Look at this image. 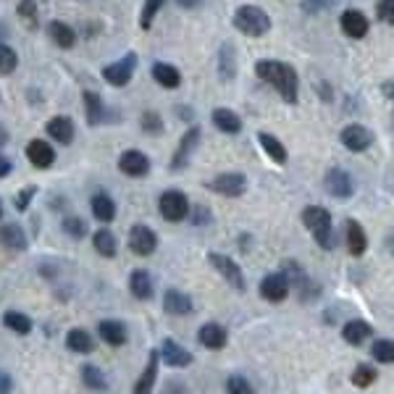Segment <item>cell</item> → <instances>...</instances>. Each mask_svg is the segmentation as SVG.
<instances>
[{"instance_id":"1","label":"cell","mask_w":394,"mask_h":394,"mask_svg":"<svg viewBox=\"0 0 394 394\" xmlns=\"http://www.w3.org/2000/svg\"><path fill=\"white\" fill-rule=\"evenodd\" d=\"M255 74L261 76L263 82L274 85L276 92L284 98L287 102H297V89H300V79L289 63L284 61H258L255 63Z\"/></svg>"},{"instance_id":"2","label":"cell","mask_w":394,"mask_h":394,"mask_svg":"<svg viewBox=\"0 0 394 394\" xmlns=\"http://www.w3.org/2000/svg\"><path fill=\"white\" fill-rule=\"evenodd\" d=\"M303 223L313 232L316 242L321 245L323 250L334 248V234H331V213L321 208V205H310L303 210Z\"/></svg>"},{"instance_id":"3","label":"cell","mask_w":394,"mask_h":394,"mask_svg":"<svg viewBox=\"0 0 394 394\" xmlns=\"http://www.w3.org/2000/svg\"><path fill=\"white\" fill-rule=\"evenodd\" d=\"M234 27L248 37H263L271 30V19L258 6H239L234 14Z\"/></svg>"},{"instance_id":"4","label":"cell","mask_w":394,"mask_h":394,"mask_svg":"<svg viewBox=\"0 0 394 394\" xmlns=\"http://www.w3.org/2000/svg\"><path fill=\"white\" fill-rule=\"evenodd\" d=\"M158 208H161L163 219L171 221V223H176V221H184L187 216H190V200H187V195H184V192H179V190L163 192Z\"/></svg>"},{"instance_id":"5","label":"cell","mask_w":394,"mask_h":394,"mask_svg":"<svg viewBox=\"0 0 394 394\" xmlns=\"http://www.w3.org/2000/svg\"><path fill=\"white\" fill-rule=\"evenodd\" d=\"M134 66H137V53H127L124 58L113 61V63H108L102 69V79L108 85H113V87H124V85H129Z\"/></svg>"},{"instance_id":"6","label":"cell","mask_w":394,"mask_h":394,"mask_svg":"<svg viewBox=\"0 0 394 394\" xmlns=\"http://www.w3.org/2000/svg\"><path fill=\"white\" fill-rule=\"evenodd\" d=\"M158 248V237L155 232L150 229V226H142V223H137V226H131L129 232V250L131 252H137V255H153Z\"/></svg>"},{"instance_id":"7","label":"cell","mask_w":394,"mask_h":394,"mask_svg":"<svg viewBox=\"0 0 394 394\" xmlns=\"http://www.w3.org/2000/svg\"><path fill=\"white\" fill-rule=\"evenodd\" d=\"M208 258H210V265H213V268L219 271L221 276H223L226 281H229V284H232L234 289H239V292L245 289V274H242V268H239V265H237L232 258H226V255H219V252H210Z\"/></svg>"},{"instance_id":"8","label":"cell","mask_w":394,"mask_h":394,"mask_svg":"<svg viewBox=\"0 0 394 394\" xmlns=\"http://www.w3.org/2000/svg\"><path fill=\"white\" fill-rule=\"evenodd\" d=\"M339 140H342V145L352 150V153H363L371 147L373 142V134L365 129L363 124H350V127H344L342 134H339Z\"/></svg>"},{"instance_id":"9","label":"cell","mask_w":394,"mask_h":394,"mask_svg":"<svg viewBox=\"0 0 394 394\" xmlns=\"http://www.w3.org/2000/svg\"><path fill=\"white\" fill-rule=\"evenodd\" d=\"M208 187L213 192H219V195H226V197H239L245 192V187H248V179H245V174L229 171V174H219Z\"/></svg>"},{"instance_id":"10","label":"cell","mask_w":394,"mask_h":394,"mask_svg":"<svg viewBox=\"0 0 394 394\" xmlns=\"http://www.w3.org/2000/svg\"><path fill=\"white\" fill-rule=\"evenodd\" d=\"M118 168L127 176L140 179V176H145L150 171V158H147L142 150H124L121 158H118Z\"/></svg>"},{"instance_id":"11","label":"cell","mask_w":394,"mask_h":394,"mask_svg":"<svg viewBox=\"0 0 394 394\" xmlns=\"http://www.w3.org/2000/svg\"><path fill=\"white\" fill-rule=\"evenodd\" d=\"M261 294L268 303H281L289 294V281L284 274H268L261 281Z\"/></svg>"},{"instance_id":"12","label":"cell","mask_w":394,"mask_h":394,"mask_svg":"<svg viewBox=\"0 0 394 394\" xmlns=\"http://www.w3.org/2000/svg\"><path fill=\"white\" fill-rule=\"evenodd\" d=\"M326 190L331 192L334 197H339V200H347V197H352V192H355V184H352L347 171L331 168V171L326 174Z\"/></svg>"},{"instance_id":"13","label":"cell","mask_w":394,"mask_h":394,"mask_svg":"<svg viewBox=\"0 0 394 394\" xmlns=\"http://www.w3.org/2000/svg\"><path fill=\"white\" fill-rule=\"evenodd\" d=\"M200 142V129L197 127H192L184 137H182V142H179V150H176V155L171 158V168L179 171V168H184L187 163H190V155L195 153V147Z\"/></svg>"},{"instance_id":"14","label":"cell","mask_w":394,"mask_h":394,"mask_svg":"<svg viewBox=\"0 0 394 394\" xmlns=\"http://www.w3.org/2000/svg\"><path fill=\"white\" fill-rule=\"evenodd\" d=\"M27 158H30L37 168H50L56 163V150L47 145L45 140H32L27 145Z\"/></svg>"},{"instance_id":"15","label":"cell","mask_w":394,"mask_h":394,"mask_svg":"<svg viewBox=\"0 0 394 394\" xmlns=\"http://www.w3.org/2000/svg\"><path fill=\"white\" fill-rule=\"evenodd\" d=\"M368 27H371V24H368L365 14H360V11H344V14H342V30H344L347 37L360 40V37L368 34Z\"/></svg>"},{"instance_id":"16","label":"cell","mask_w":394,"mask_h":394,"mask_svg":"<svg viewBox=\"0 0 394 394\" xmlns=\"http://www.w3.org/2000/svg\"><path fill=\"white\" fill-rule=\"evenodd\" d=\"M153 79L166 89H176L182 85V74H179V69L171 66V63H163V61L153 63Z\"/></svg>"},{"instance_id":"17","label":"cell","mask_w":394,"mask_h":394,"mask_svg":"<svg viewBox=\"0 0 394 394\" xmlns=\"http://www.w3.org/2000/svg\"><path fill=\"white\" fill-rule=\"evenodd\" d=\"M0 245L8 250H27V234L19 223H6L0 226Z\"/></svg>"},{"instance_id":"18","label":"cell","mask_w":394,"mask_h":394,"mask_svg":"<svg viewBox=\"0 0 394 394\" xmlns=\"http://www.w3.org/2000/svg\"><path fill=\"white\" fill-rule=\"evenodd\" d=\"M47 134H50L56 142H61V145H72V142H74L72 118H66V116L50 118V121H47Z\"/></svg>"},{"instance_id":"19","label":"cell","mask_w":394,"mask_h":394,"mask_svg":"<svg viewBox=\"0 0 394 394\" xmlns=\"http://www.w3.org/2000/svg\"><path fill=\"white\" fill-rule=\"evenodd\" d=\"M197 339L208 350H221L226 344V329L219 326V323H205L203 329H200V334H197Z\"/></svg>"},{"instance_id":"20","label":"cell","mask_w":394,"mask_h":394,"mask_svg":"<svg viewBox=\"0 0 394 394\" xmlns=\"http://www.w3.org/2000/svg\"><path fill=\"white\" fill-rule=\"evenodd\" d=\"M161 358H163V363L166 365H171V368H184V365H190L192 363V355L182 344H176V342H166L163 344V350H161Z\"/></svg>"},{"instance_id":"21","label":"cell","mask_w":394,"mask_h":394,"mask_svg":"<svg viewBox=\"0 0 394 394\" xmlns=\"http://www.w3.org/2000/svg\"><path fill=\"white\" fill-rule=\"evenodd\" d=\"M47 34H50V40L58 45V47H63V50L74 47V43H76V32H74L66 21H50V24H47Z\"/></svg>"},{"instance_id":"22","label":"cell","mask_w":394,"mask_h":394,"mask_svg":"<svg viewBox=\"0 0 394 394\" xmlns=\"http://www.w3.org/2000/svg\"><path fill=\"white\" fill-rule=\"evenodd\" d=\"M155 379H158V352H150L145 371H142V376H140L137 386H134V394H150L153 392Z\"/></svg>"},{"instance_id":"23","label":"cell","mask_w":394,"mask_h":394,"mask_svg":"<svg viewBox=\"0 0 394 394\" xmlns=\"http://www.w3.org/2000/svg\"><path fill=\"white\" fill-rule=\"evenodd\" d=\"M163 307L171 316H187L192 310V300L184 292H179V289H168L166 297H163Z\"/></svg>"},{"instance_id":"24","label":"cell","mask_w":394,"mask_h":394,"mask_svg":"<svg viewBox=\"0 0 394 394\" xmlns=\"http://www.w3.org/2000/svg\"><path fill=\"white\" fill-rule=\"evenodd\" d=\"M210 118H213L216 129L223 131V134H239V129H242V121H239V116H237L234 111H229V108H216Z\"/></svg>"},{"instance_id":"25","label":"cell","mask_w":394,"mask_h":394,"mask_svg":"<svg viewBox=\"0 0 394 394\" xmlns=\"http://www.w3.org/2000/svg\"><path fill=\"white\" fill-rule=\"evenodd\" d=\"M100 336L105 344H111V347H121V344H127V329H124V323L121 321H102L100 323Z\"/></svg>"},{"instance_id":"26","label":"cell","mask_w":394,"mask_h":394,"mask_svg":"<svg viewBox=\"0 0 394 394\" xmlns=\"http://www.w3.org/2000/svg\"><path fill=\"white\" fill-rule=\"evenodd\" d=\"M129 289L137 300H150L153 297V278L147 271H134L129 276Z\"/></svg>"},{"instance_id":"27","label":"cell","mask_w":394,"mask_h":394,"mask_svg":"<svg viewBox=\"0 0 394 394\" xmlns=\"http://www.w3.org/2000/svg\"><path fill=\"white\" fill-rule=\"evenodd\" d=\"M258 142H261V147L265 150V155H268L274 163H287V147L281 145L274 134L261 131V134H258Z\"/></svg>"},{"instance_id":"28","label":"cell","mask_w":394,"mask_h":394,"mask_svg":"<svg viewBox=\"0 0 394 394\" xmlns=\"http://www.w3.org/2000/svg\"><path fill=\"white\" fill-rule=\"evenodd\" d=\"M347 250H350L352 255H363L365 248H368V239H365V232L363 226L358 223V221H347Z\"/></svg>"},{"instance_id":"29","label":"cell","mask_w":394,"mask_h":394,"mask_svg":"<svg viewBox=\"0 0 394 394\" xmlns=\"http://www.w3.org/2000/svg\"><path fill=\"white\" fill-rule=\"evenodd\" d=\"M371 334H373V329H371V323L365 321H350L344 323V329H342V339L350 342V344H363Z\"/></svg>"},{"instance_id":"30","label":"cell","mask_w":394,"mask_h":394,"mask_svg":"<svg viewBox=\"0 0 394 394\" xmlns=\"http://www.w3.org/2000/svg\"><path fill=\"white\" fill-rule=\"evenodd\" d=\"M92 216L102 223H108V221L116 219V203L108 197V195H95L92 197Z\"/></svg>"},{"instance_id":"31","label":"cell","mask_w":394,"mask_h":394,"mask_svg":"<svg viewBox=\"0 0 394 394\" xmlns=\"http://www.w3.org/2000/svg\"><path fill=\"white\" fill-rule=\"evenodd\" d=\"M85 108H87V121L92 127H98V124H102V121L108 118L100 95H95V92H89V89L85 92Z\"/></svg>"},{"instance_id":"32","label":"cell","mask_w":394,"mask_h":394,"mask_svg":"<svg viewBox=\"0 0 394 394\" xmlns=\"http://www.w3.org/2000/svg\"><path fill=\"white\" fill-rule=\"evenodd\" d=\"M92 245H95V250L100 252L102 258H113V255L118 252L116 237L108 232V229H100V232H95V237H92Z\"/></svg>"},{"instance_id":"33","label":"cell","mask_w":394,"mask_h":394,"mask_svg":"<svg viewBox=\"0 0 394 394\" xmlns=\"http://www.w3.org/2000/svg\"><path fill=\"white\" fill-rule=\"evenodd\" d=\"M66 344H69V350L82 352V355L95 350V342H92V336H89L85 329H72L69 336H66Z\"/></svg>"},{"instance_id":"34","label":"cell","mask_w":394,"mask_h":394,"mask_svg":"<svg viewBox=\"0 0 394 394\" xmlns=\"http://www.w3.org/2000/svg\"><path fill=\"white\" fill-rule=\"evenodd\" d=\"M3 323H6L8 329H14L16 334H30V331H32L30 316H24V313H16V310L6 313V316H3Z\"/></svg>"},{"instance_id":"35","label":"cell","mask_w":394,"mask_h":394,"mask_svg":"<svg viewBox=\"0 0 394 394\" xmlns=\"http://www.w3.org/2000/svg\"><path fill=\"white\" fill-rule=\"evenodd\" d=\"M219 66H221V79H232V76H234V69H237V61H234L232 45H223V47H221Z\"/></svg>"},{"instance_id":"36","label":"cell","mask_w":394,"mask_h":394,"mask_svg":"<svg viewBox=\"0 0 394 394\" xmlns=\"http://www.w3.org/2000/svg\"><path fill=\"white\" fill-rule=\"evenodd\" d=\"M373 358L379 360V363H394V342L392 339H379V342H373Z\"/></svg>"},{"instance_id":"37","label":"cell","mask_w":394,"mask_h":394,"mask_svg":"<svg viewBox=\"0 0 394 394\" xmlns=\"http://www.w3.org/2000/svg\"><path fill=\"white\" fill-rule=\"evenodd\" d=\"M163 6H166V0H145V8H142V16H140V27L142 30H150L153 27V19L158 16Z\"/></svg>"},{"instance_id":"38","label":"cell","mask_w":394,"mask_h":394,"mask_svg":"<svg viewBox=\"0 0 394 394\" xmlns=\"http://www.w3.org/2000/svg\"><path fill=\"white\" fill-rule=\"evenodd\" d=\"M82 381L87 384L89 389H95V392H102V389H105V376H102L98 368H92V365H85V368H82Z\"/></svg>"},{"instance_id":"39","label":"cell","mask_w":394,"mask_h":394,"mask_svg":"<svg viewBox=\"0 0 394 394\" xmlns=\"http://www.w3.org/2000/svg\"><path fill=\"white\" fill-rule=\"evenodd\" d=\"M373 381H376V371H373L371 365H358V368L352 371V384H355V386H360V389L371 386Z\"/></svg>"},{"instance_id":"40","label":"cell","mask_w":394,"mask_h":394,"mask_svg":"<svg viewBox=\"0 0 394 394\" xmlns=\"http://www.w3.org/2000/svg\"><path fill=\"white\" fill-rule=\"evenodd\" d=\"M19 66V56L14 53V47L0 45V74H14Z\"/></svg>"},{"instance_id":"41","label":"cell","mask_w":394,"mask_h":394,"mask_svg":"<svg viewBox=\"0 0 394 394\" xmlns=\"http://www.w3.org/2000/svg\"><path fill=\"white\" fill-rule=\"evenodd\" d=\"M142 131L147 134H163V118L155 111H145L142 113Z\"/></svg>"},{"instance_id":"42","label":"cell","mask_w":394,"mask_h":394,"mask_svg":"<svg viewBox=\"0 0 394 394\" xmlns=\"http://www.w3.org/2000/svg\"><path fill=\"white\" fill-rule=\"evenodd\" d=\"M63 232L74 237V239H82L85 234H87V226H85V221L76 219V216H69V219H63Z\"/></svg>"},{"instance_id":"43","label":"cell","mask_w":394,"mask_h":394,"mask_svg":"<svg viewBox=\"0 0 394 394\" xmlns=\"http://www.w3.org/2000/svg\"><path fill=\"white\" fill-rule=\"evenodd\" d=\"M226 389H229V394H255L245 376H232L229 384H226Z\"/></svg>"},{"instance_id":"44","label":"cell","mask_w":394,"mask_h":394,"mask_svg":"<svg viewBox=\"0 0 394 394\" xmlns=\"http://www.w3.org/2000/svg\"><path fill=\"white\" fill-rule=\"evenodd\" d=\"M376 14H379V19L384 24H392L394 27V0H379Z\"/></svg>"},{"instance_id":"45","label":"cell","mask_w":394,"mask_h":394,"mask_svg":"<svg viewBox=\"0 0 394 394\" xmlns=\"http://www.w3.org/2000/svg\"><path fill=\"white\" fill-rule=\"evenodd\" d=\"M34 192H37V187H24V190L19 192V197H16V208H19V210H24V208L32 203Z\"/></svg>"},{"instance_id":"46","label":"cell","mask_w":394,"mask_h":394,"mask_svg":"<svg viewBox=\"0 0 394 394\" xmlns=\"http://www.w3.org/2000/svg\"><path fill=\"white\" fill-rule=\"evenodd\" d=\"M329 6H331V0H305L303 3V8H305L307 14H318V11L329 8Z\"/></svg>"},{"instance_id":"47","label":"cell","mask_w":394,"mask_h":394,"mask_svg":"<svg viewBox=\"0 0 394 394\" xmlns=\"http://www.w3.org/2000/svg\"><path fill=\"white\" fill-rule=\"evenodd\" d=\"M34 11H37L34 0H21V6H19V14L27 16V19H34Z\"/></svg>"},{"instance_id":"48","label":"cell","mask_w":394,"mask_h":394,"mask_svg":"<svg viewBox=\"0 0 394 394\" xmlns=\"http://www.w3.org/2000/svg\"><path fill=\"white\" fill-rule=\"evenodd\" d=\"M11 171H14V163H11L6 155H3V153H0V179H3V176H8Z\"/></svg>"},{"instance_id":"49","label":"cell","mask_w":394,"mask_h":394,"mask_svg":"<svg viewBox=\"0 0 394 394\" xmlns=\"http://www.w3.org/2000/svg\"><path fill=\"white\" fill-rule=\"evenodd\" d=\"M11 392V376L6 371H0V394H8Z\"/></svg>"},{"instance_id":"50","label":"cell","mask_w":394,"mask_h":394,"mask_svg":"<svg viewBox=\"0 0 394 394\" xmlns=\"http://www.w3.org/2000/svg\"><path fill=\"white\" fill-rule=\"evenodd\" d=\"M192 221H195V223H208V210H205V208H195Z\"/></svg>"},{"instance_id":"51","label":"cell","mask_w":394,"mask_h":394,"mask_svg":"<svg viewBox=\"0 0 394 394\" xmlns=\"http://www.w3.org/2000/svg\"><path fill=\"white\" fill-rule=\"evenodd\" d=\"M176 3H179L182 8H197V6L203 3V0H176Z\"/></svg>"},{"instance_id":"52","label":"cell","mask_w":394,"mask_h":394,"mask_svg":"<svg viewBox=\"0 0 394 394\" xmlns=\"http://www.w3.org/2000/svg\"><path fill=\"white\" fill-rule=\"evenodd\" d=\"M384 95H386L389 100H394V82H384Z\"/></svg>"},{"instance_id":"53","label":"cell","mask_w":394,"mask_h":394,"mask_svg":"<svg viewBox=\"0 0 394 394\" xmlns=\"http://www.w3.org/2000/svg\"><path fill=\"white\" fill-rule=\"evenodd\" d=\"M3 142H8V131L0 127V145H3Z\"/></svg>"},{"instance_id":"54","label":"cell","mask_w":394,"mask_h":394,"mask_svg":"<svg viewBox=\"0 0 394 394\" xmlns=\"http://www.w3.org/2000/svg\"><path fill=\"white\" fill-rule=\"evenodd\" d=\"M0 219H3V203H0Z\"/></svg>"}]
</instances>
